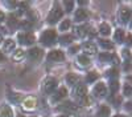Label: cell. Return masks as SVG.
Listing matches in <instances>:
<instances>
[{
  "instance_id": "cell-40",
  "label": "cell",
  "mask_w": 132,
  "mask_h": 117,
  "mask_svg": "<svg viewBox=\"0 0 132 117\" xmlns=\"http://www.w3.org/2000/svg\"><path fill=\"white\" fill-rule=\"evenodd\" d=\"M127 43H128V44H132V36H131V35H128V37H127Z\"/></svg>"
},
{
  "instance_id": "cell-8",
  "label": "cell",
  "mask_w": 132,
  "mask_h": 117,
  "mask_svg": "<svg viewBox=\"0 0 132 117\" xmlns=\"http://www.w3.org/2000/svg\"><path fill=\"white\" fill-rule=\"evenodd\" d=\"M65 59V55H63V52L60 51V49H54L52 52H49V55H48V60L49 61H62Z\"/></svg>"
},
{
  "instance_id": "cell-21",
  "label": "cell",
  "mask_w": 132,
  "mask_h": 117,
  "mask_svg": "<svg viewBox=\"0 0 132 117\" xmlns=\"http://www.w3.org/2000/svg\"><path fill=\"white\" fill-rule=\"evenodd\" d=\"M99 44H101L104 49H114V44L108 40H99Z\"/></svg>"
},
{
  "instance_id": "cell-23",
  "label": "cell",
  "mask_w": 132,
  "mask_h": 117,
  "mask_svg": "<svg viewBox=\"0 0 132 117\" xmlns=\"http://www.w3.org/2000/svg\"><path fill=\"white\" fill-rule=\"evenodd\" d=\"M86 29H87L86 27H77V28H75V35L78 36V37H83V36L87 33Z\"/></svg>"
},
{
  "instance_id": "cell-39",
  "label": "cell",
  "mask_w": 132,
  "mask_h": 117,
  "mask_svg": "<svg viewBox=\"0 0 132 117\" xmlns=\"http://www.w3.org/2000/svg\"><path fill=\"white\" fill-rule=\"evenodd\" d=\"M4 19H5V15L2 12V11H0V23H2V21H3Z\"/></svg>"
},
{
  "instance_id": "cell-7",
  "label": "cell",
  "mask_w": 132,
  "mask_h": 117,
  "mask_svg": "<svg viewBox=\"0 0 132 117\" xmlns=\"http://www.w3.org/2000/svg\"><path fill=\"white\" fill-rule=\"evenodd\" d=\"M57 87V80L53 79V77H49L46 79L45 81H44V91H45L46 93H52L54 89H56Z\"/></svg>"
},
{
  "instance_id": "cell-17",
  "label": "cell",
  "mask_w": 132,
  "mask_h": 117,
  "mask_svg": "<svg viewBox=\"0 0 132 117\" xmlns=\"http://www.w3.org/2000/svg\"><path fill=\"white\" fill-rule=\"evenodd\" d=\"M108 114H110V108L106 106V105H102L101 108H99V111H98V116L99 117H107Z\"/></svg>"
},
{
  "instance_id": "cell-1",
  "label": "cell",
  "mask_w": 132,
  "mask_h": 117,
  "mask_svg": "<svg viewBox=\"0 0 132 117\" xmlns=\"http://www.w3.org/2000/svg\"><path fill=\"white\" fill-rule=\"evenodd\" d=\"M40 41H41L45 47L53 45L54 43L57 41V33H56V31H54V29H48V31H45V32L41 35Z\"/></svg>"
},
{
  "instance_id": "cell-28",
  "label": "cell",
  "mask_w": 132,
  "mask_h": 117,
  "mask_svg": "<svg viewBox=\"0 0 132 117\" xmlns=\"http://www.w3.org/2000/svg\"><path fill=\"white\" fill-rule=\"evenodd\" d=\"M98 79V73L95 72H90V73H87V82H93L94 80Z\"/></svg>"
},
{
  "instance_id": "cell-27",
  "label": "cell",
  "mask_w": 132,
  "mask_h": 117,
  "mask_svg": "<svg viewBox=\"0 0 132 117\" xmlns=\"http://www.w3.org/2000/svg\"><path fill=\"white\" fill-rule=\"evenodd\" d=\"M8 24H9V27H16V25L19 24V21H17L16 16L11 15V16H9V20H8Z\"/></svg>"
},
{
  "instance_id": "cell-37",
  "label": "cell",
  "mask_w": 132,
  "mask_h": 117,
  "mask_svg": "<svg viewBox=\"0 0 132 117\" xmlns=\"http://www.w3.org/2000/svg\"><path fill=\"white\" fill-rule=\"evenodd\" d=\"M5 4H7L8 7H12V8L17 5V3H16V2H5Z\"/></svg>"
},
{
  "instance_id": "cell-45",
  "label": "cell",
  "mask_w": 132,
  "mask_h": 117,
  "mask_svg": "<svg viewBox=\"0 0 132 117\" xmlns=\"http://www.w3.org/2000/svg\"><path fill=\"white\" fill-rule=\"evenodd\" d=\"M19 117H24V116H19Z\"/></svg>"
},
{
  "instance_id": "cell-34",
  "label": "cell",
  "mask_w": 132,
  "mask_h": 117,
  "mask_svg": "<svg viewBox=\"0 0 132 117\" xmlns=\"http://www.w3.org/2000/svg\"><path fill=\"white\" fill-rule=\"evenodd\" d=\"M122 52H123V57H124L126 60H129V59H131V53H129L128 49H123Z\"/></svg>"
},
{
  "instance_id": "cell-16",
  "label": "cell",
  "mask_w": 132,
  "mask_h": 117,
  "mask_svg": "<svg viewBox=\"0 0 132 117\" xmlns=\"http://www.w3.org/2000/svg\"><path fill=\"white\" fill-rule=\"evenodd\" d=\"M99 32H101L103 36H108L110 33H111V27H110L107 23H103L101 27H99Z\"/></svg>"
},
{
  "instance_id": "cell-22",
  "label": "cell",
  "mask_w": 132,
  "mask_h": 117,
  "mask_svg": "<svg viewBox=\"0 0 132 117\" xmlns=\"http://www.w3.org/2000/svg\"><path fill=\"white\" fill-rule=\"evenodd\" d=\"M78 63L81 64L82 67H86V65H89V64H90V60H89V57H87V56L81 55V56H78Z\"/></svg>"
},
{
  "instance_id": "cell-5",
  "label": "cell",
  "mask_w": 132,
  "mask_h": 117,
  "mask_svg": "<svg viewBox=\"0 0 132 117\" xmlns=\"http://www.w3.org/2000/svg\"><path fill=\"white\" fill-rule=\"evenodd\" d=\"M93 92H94L95 97L102 99V97H104V96L107 94V88H106V85L103 82H98L95 87H94V91Z\"/></svg>"
},
{
  "instance_id": "cell-42",
  "label": "cell",
  "mask_w": 132,
  "mask_h": 117,
  "mask_svg": "<svg viewBox=\"0 0 132 117\" xmlns=\"http://www.w3.org/2000/svg\"><path fill=\"white\" fill-rule=\"evenodd\" d=\"M114 117H126V116H123V114H116V116H114Z\"/></svg>"
},
{
  "instance_id": "cell-41",
  "label": "cell",
  "mask_w": 132,
  "mask_h": 117,
  "mask_svg": "<svg viewBox=\"0 0 132 117\" xmlns=\"http://www.w3.org/2000/svg\"><path fill=\"white\" fill-rule=\"evenodd\" d=\"M5 60V57H4V55H3V53L2 52H0V61H4Z\"/></svg>"
},
{
  "instance_id": "cell-32",
  "label": "cell",
  "mask_w": 132,
  "mask_h": 117,
  "mask_svg": "<svg viewBox=\"0 0 132 117\" xmlns=\"http://www.w3.org/2000/svg\"><path fill=\"white\" fill-rule=\"evenodd\" d=\"M65 8L68 12H71L73 8H74V2H65Z\"/></svg>"
},
{
  "instance_id": "cell-10",
  "label": "cell",
  "mask_w": 132,
  "mask_h": 117,
  "mask_svg": "<svg viewBox=\"0 0 132 117\" xmlns=\"http://www.w3.org/2000/svg\"><path fill=\"white\" fill-rule=\"evenodd\" d=\"M83 48V52H85V56H94L96 53V45L93 44V43H85V44L82 45Z\"/></svg>"
},
{
  "instance_id": "cell-19",
  "label": "cell",
  "mask_w": 132,
  "mask_h": 117,
  "mask_svg": "<svg viewBox=\"0 0 132 117\" xmlns=\"http://www.w3.org/2000/svg\"><path fill=\"white\" fill-rule=\"evenodd\" d=\"M73 41V36L71 35H63L60 37V43L62 45H66V44H70V43Z\"/></svg>"
},
{
  "instance_id": "cell-18",
  "label": "cell",
  "mask_w": 132,
  "mask_h": 117,
  "mask_svg": "<svg viewBox=\"0 0 132 117\" xmlns=\"http://www.w3.org/2000/svg\"><path fill=\"white\" fill-rule=\"evenodd\" d=\"M66 81H68V84H70V85H75L77 82H78V76L74 74V73H70V74L66 76Z\"/></svg>"
},
{
  "instance_id": "cell-11",
  "label": "cell",
  "mask_w": 132,
  "mask_h": 117,
  "mask_svg": "<svg viewBox=\"0 0 132 117\" xmlns=\"http://www.w3.org/2000/svg\"><path fill=\"white\" fill-rule=\"evenodd\" d=\"M119 16H120V20H122V23H127V21L131 19V16H132V11H131L129 8L124 7V8L120 9Z\"/></svg>"
},
{
  "instance_id": "cell-33",
  "label": "cell",
  "mask_w": 132,
  "mask_h": 117,
  "mask_svg": "<svg viewBox=\"0 0 132 117\" xmlns=\"http://www.w3.org/2000/svg\"><path fill=\"white\" fill-rule=\"evenodd\" d=\"M107 76H110V77H116V76H118V69H116V68H112L111 71H108V72H107Z\"/></svg>"
},
{
  "instance_id": "cell-30",
  "label": "cell",
  "mask_w": 132,
  "mask_h": 117,
  "mask_svg": "<svg viewBox=\"0 0 132 117\" xmlns=\"http://www.w3.org/2000/svg\"><path fill=\"white\" fill-rule=\"evenodd\" d=\"M123 93H124V96H129V94H132V85H131V84H126V85H124Z\"/></svg>"
},
{
  "instance_id": "cell-24",
  "label": "cell",
  "mask_w": 132,
  "mask_h": 117,
  "mask_svg": "<svg viewBox=\"0 0 132 117\" xmlns=\"http://www.w3.org/2000/svg\"><path fill=\"white\" fill-rule=\"evenodd\" d=\"M75 109V106L71 104V102H63L62 106H60V111H66V112H69V111H73Z\"/></svg>"
},
{
  "instance_id": "cell-25",
  "label": "cell",
  "mask_w": 132,
  "mask_h": 117,
  "mask_svg": "<svg viewBox=\"0 0 132 117\" xmlns=\"http://www.w3.org/2000/svg\"><path fill=\"white\" fill-rule=\"evenodd\" d=\"M21 59H24V51H23V49H17V51L13 53V60L19 61V60H21Z\"/></svg>"
},
{
  "instance_id": "cell-36",
  "label": "cell",
  "mask_w": 132,
  "mask_h": 117,
  "mask_svg": "<svg viewBox=\"0 0 132 117\" xmlns=\"http://www.w3.org/2000/svg\"><path fill=\"white\" fill-rule=\"evenodd\" d=\"M78 49H79V47H78V45H74V47H71V48H70V51H69V52H70L71 55H73V53H75V52L78 51Z\"/></svg>"
},
{
  "instance_id": "cell-12",
  "label": "cell",
  "mask_w": 132,
  "mask_h": 117,
  "mask_svg": "<svg viewBox=\"0 0 132 117\" xmlns=\"http://www.w3.org/2000/svg\"><path fill=\"white\" fill-rule=\"evenodd\" d=\"M66 94H68V91H66V88H60L56 93L52 96V101H53V102L60 101V100H62V99L65 97Z\"/></svg>"
},
{
  "instance_id": "cell-9",
  "label": "cell",
  "mask_w": 132,
  "mask_h": 117,
  "mask_svg": "<svg viewBox=\"0 0 132 117\" xmlns=\"http://www.w3.org/2000/svg\"><path fill=\"white\" fill-rule=\"evenodd\" d=\"M36 105H37V100L36 97H33V96H29V97H27L23 102V108L25 111H33L36 108Z\"/></svg>"
},
{
  "instance_id": "cell-35",
  "label": "cell",
  "mask_w": 132,
  "mask_h": 117,
  "mask_svg": "<svg viewBox=\"0 0 132 117\" xmlns=\"http://www.w3.org/2000/svg\"><path fill=\"white\" fill-rule=\"evenodd\" d=\"M112 102H114L115 105H119L120 102H122V97H120V96H116L115 99H112Z\"/></svg>"
},
{
  "instance_id": "cell-2",
  "label": "cell",
  "mask_w": 132,
  "mask_h": 117,
  "mask_svg": "<svg viewBox=\"0 0 132 117\" xmlns=\"http://www.w3.org/2000/svg\"><path fill=\"white\" fill-rule=\"evenodd\" d=\"M74 96L82 102H86V100H89L87 99V89L83 84H78L74 88Z\"/></svg>"
},
{
  "instance_id": "cell-14",
  "label": "cell",
  "mask_w": 132,
  "mask_h": 117,
  "mask_svg": "<svg viewBox=\"0 0 132 117\" xmlns=\"http://www.w3.org/2000/svg\"><path fill=\"white\" fill-rule=\"evenodd\" d=\"M87 16H89V15H87V12H86L85 9H77L74 17H75L77 21H85L87 19Z\"/></svg>"
},
{
  "instance_id": "cell-26",
  "label": "cell",
  "mask_w": 132,
  "mask_h": 117,
  "mask_svg": "<svg viewBox=\"0 0 132 117\" xmlns=\"http://www.w3.org/2000/svg\"><path fill=\"white\" fill-rule=\"evenodd\" d=\"M69 28H70V20H63L60 25V31H68Z\"/></svg>"
},
{
  "instance_id": "cell-31",
  "label": "cell",
  "mask_w": 132,
  "mask_h": 117,
  "mask_svg": "<svg viewBox=\"0 0 132 117\" xmlns=\"http://www.w3.org/2000/svg\"><path fill=\"white\" fill-rule=\"evenodd\" d=\"M99 59H101L102 61H110V60H116V57L115 56H111V55H108V53H106V55H101L99 56Z\"/></svg>"
},
{
  "instance_id": "cell-44",
  "label": "cell",
  "mask_w": 132,
  "mask_h": 117,
  "mask_svg": "<svg viewBox=\"0 0 132 117\" xmlns=\"http://www.w3.org/2000/svg\"><path fill=\"white\" fill-rule=\"evenodd\" d=\"M131 27H132V21H131Z\"/></svg>"
},
{
  "instance_id": "cell-15",
  "label": "cell",
  "mask_w": 132,
  "mask_h": 117,
  "mask_svg": "<svg viewBox=\"0 0 132 117\" xmlns=\"http://www.w3.org/2000/svg\"><path fill=\"white\" fill-rule=\"evenodd\" d=\"M3 49L5 52H11V51H13L15 49V41L12 39H8L4 41V45H3Z\"/></svg>"
},
{
  "instance_id": "cell-3",
  "label": "cell",
  "mask_w": 132,
  "mask_h": 117,
  "mask_svg": "<svg viewBox=\"0 0 132 117\" xmlns=\"http://www.w3.org/2000/svg\"><path fill=\"white\" fill-rule=\"evenodd\" d=\"M63 12H62V9L60 7H54L52 11H50V13L48 16V23L50 24H54V23H57V21L62 17Z\"/></svg>"
},
{
  "instance_id": "cell-13",
  "label": "cell",
  "mask_w": 132,
  "mask_h": 117,
  "mask_svg": "<svg viewBox=\"0 0 132 117\" xmlns=\"http://www.w3.org/2000/svg\"><path fill=\"white\" fill-rule=\"evenodd\" d=\"M0 117H13V112L8 105H3L0 108Z\"/></svg>"
},
{
  "instance_id": "cell-4",
  "label": "cell",
  "mask_w": 132,
  "mask_h": 117,
  "mask_svg": "<svg viewBox=\"0 0 132 117\" xmlns=\"http://www.w3.org/2000/svg\"><path fill=\"white\" fill-rule=\"evenodd\" d=\"M17 39L20 41V44H23V45H30V44L35 43V36H33L30 32H23V33H19Z\"/></svg>"
},
{
  "instance_id": "cell-20",
  "label": "cell",
  "mask_w": 132,
  "mask_h": 117,
  "mask_svg": "<svg viewBox=\"0 0 132 117\" xmlns=\"http://www.w3.org/2000/svg\"><path fill=\"white\" fill-rule=\"evenodd\" d=\"M115 41H118V43H123L124 41V32L122 29H118L115 32Z\"/></svg>"
},
{
  "instance_id": "cell-29",
  "label": "cell",
  "mask_w": 132,
  "mask_h": 117,
  "mask_svg": "<svg viewBox=\"0 0 132 117\" xmlns=\"http://www.w3.org/2000/svg\"><path fill=\"white\" fill-rule=\"evenodd\" d=\"M118 88H119V82H118L116 80L111 81V84H110V91H111L112 93H115V92L118 91Z\"/></svg>"
},
{
  "instance_id": "cell-43",
  "label": "cell",
  "mask_w": 132,
  "mask_h": 117,
  "mask_svg": "<svg viewBox=\"0 0 132 117\" xmlns=\"http://www.w3.org/2000/svg\"><path fill=\"white\" fill-rule=\"evenodd\" d=\"M2 41H3V36H2V35H0V43H2Z\"/></svg>"
},
{
  "instance_id": "cell-6",
  "label": "cell",
  "mask_w": 132,
  "mask_h": 117,
  "mask_svg": "<svg viewBox=\"0 0 132 117\" xmlns=\"http://www.w3.org/2000/svg\"><path fill=\"white\" fill-rule=\"evenodd\" d=\"M42 55H44L42 51H41L40 48H37V47L30 48V49L28 51V57H29L32 61H38V60H41Z\"/></svg>"
},
{
  "instance_id": "cell-38",
  "label": "cell",
  "mask_w": 132,
  "mask_h": 117,
  "mask_svg": "<svg viewBox=\"0 0 132 117\" xmlns=\"http://www.w3.org/2000/svg\"><path fill=\"white\" fill-rule=\"evenodd\" d=\"M126 108H127L128 111H132V102H127V104H126Z\"/></svg>"
}]
</instances>
